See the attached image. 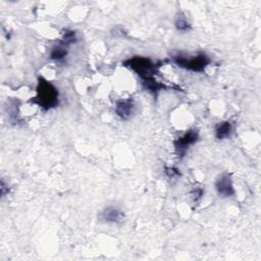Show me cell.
Returning <instances> with one entry per match:
<instances>
[{
  "mask_svg": "<svg viewBox=\"0 0 261 261\" xmlns=\"http://www.w3.org/2000/svg\"><path fill=\"white\" fill-rule=\"evenodd\" d=\"M200 139L199 132L197 128H190L182 136L176 138L173 141L174 153L176 157L181 160L186 155L191 146L195 145Z\"/></svg>",
  "mask_w": 261,
  "mask_h": 261,
  "instance_id": "cell-4",
  "label": "cell"
},
{
  "mask_svg": "<svg viewBox=\"0 0 261 261\" xmlns=\"http://www.w3.org/2000/svg\"><path fill=\"white\" fill-rule=\"evenodd\" d=\"M135 110H136V104L132 98L120 99V100H117L115 103V108H114L115 114L121 120H128L134 115Z\"/></svg>",
  "mask_w": 261,
  "mask_h": 261,
  "instance_id": "cell-7",
  "label": "cell"
},
{
  "mask_svg": "<svg viewBox=\"0 0 261 261\" xmlns=\"http://www.w3.org/2000/svg\"><path fill=\"white\" fill-rule=\"evenodd\" d=\"M232 133H233V125L229 120H223L217 123L214 128V136L217 140L229 139Z\"/></svg>",
  "mask_w": 261,
  "mask_h": 261,
  "instance_id": "cell-9",
  "label": "cell"
},
{
  "mask_svg": "<svg viewBox=\"0 0 261 261\" xmlns=\"http://www.w3.org/2000/svg\"><path fill=\"white\" fill-rule=\"evenodd\" d=\"M214 187L219 197L229 198L234 196L236 194L231 174L228 172H222L221 174H219L215 180Z\"/></svg>",
  "mask_w": 261,
  "mask_h": 261,
  "instance_id": "cell-5",
  "label": "cell"
},
{
  "mask_svg": "<svg viewBox=\"0 0 261 261\" xmlns=\"http://www.w3.org/2000/svg\"><path fill=\"white\" fill-rule=\"evenodd\" d=\"M162 64V62H154L144 56H133L122 62V66L133 70L141 79V82L154 79Z\"/></svg>",
  "mask_w": 261,
  "mask_h": 261,
  "instance_id": "cell-2",
  "label": "cell"
},
{
  "mask_svg": "<svg viewBox=\"0 0 261 261\" xmlns=\"http://www.w3.org/2000/svg\"><path fill=\"white\" fill-rule=\"evenodd\" d=\"M10 191L9 187H8V184H5L4 179H1V195L2 197H5L6 194H8Z\"/></svg>",
  "mask_w": 261,
  "mask_h": 261,
  "instance_id": "cell-14",
  "label": "cell"
},
{
  "mask_svg": "<svg viewBox=\"0 0 261 261\" xmlns=\"http://www.w3.org/2000/svg\"><path fill=\"white\" fill-rule=\"evenodd\" d=\"M99 218L106 223L121 224L125 218L124 212L116 206H107L99 214Z\"/></svg>",
  "mask_w": 261,
  "mask_h": 261,
  "instance_id": "cell-6",
  "label": "cell"
},
{
  "mask_svg": "<svg viewBox=\"0 0 261 261\" xmlns=\"http://www.w3.org/2000/svg\"><path fill=\"white\" fill-rule=\"evenodd\" d=\"M164 173L169 178H176L180 176V171L174 166H164Z\"/></svg>",
  "mask_w": 261,
  "mask_h": 261,
  "instance_id": "cell-12",
  "label": "cell"
},
{
  "mask_svg": "<svg viewBox=\"0 0 261 261\" xmlns=\"http://www.w3.org/2000/svg\"><path fill=\"white\" fill-rule=\"evenodd\" d=\"M174 27H175V29H176L178 32H181V33H187V32L191 31V29H192L191 23L188 21L187 17H186L182 13H179V14L175 17Z\"/></svg>",
  "mask_w": 261,
  "mask_h": 261,
  "instance_id": "cell-10",
  "label": "cell"
},
{
  "mask_svg": "<svg viewBox=\"0 0 261 261\" xmlns=\"http://www.w3.org/2000/svg\"><path fill=\"white\" fill-rule=\"evenodd\" d=\"M68 47L66 44L61 42L60 40L54 44L49 53V58L55 62H62L65 60L67 54H68Z\"/></svg>",
  "mask_w": 261,
  "mask_h": 261,
  "instance_id": "cell-8",
  "label": "cell"
},
{
  "mask_svg": "<svg viewBox=\"0 0 261 261\" xmlns=\"http://www.w3.org/2000/svg\"><path fill=\"white\" fill-rule=\"evenodd\" d=\"M30 102L38 105L44 111L51 110L59 105V91L51 82L43 76H39L36 87V96L30 99Z\"/></svg>",
  "mask_w": 261,
  "mask_h": 261,
  "instance_id": "cell-1",
  "label": "cell"
},
{
  "mask_svg": "<svg viewBox=\"0 0 261 261\" xmlns=\"http://www.w3.org/2000/svg\"><path fill=\"white\" fill-rule=\"evenodd\" d=\"M61 42H63L64 44H66L67 46H70L72 45L73 43H75L77 41V38H76V33L72 30H64L63 33H62V38L60 40Z\"/></svg>",
  "mask_w": 261,
  "mask_h": 261,
  "instance_id": "cell-11",
  "label": "cell"
},
{
  "mask_svg": "<svg viewBox=\"0 0 261 261\" xmlns=\"http://www.w3.org/2000/svg\"><path fill=\"white\" fill-rule=\"evenodd\" d=\"M203 192H204V191H203V189H202L201 187H197V188H195V189L191 192V194H192V196H193L195 202H198V201L202 198Z\"/></svg>",
  "mask_w": 261,
  "mask_h": 261,
  "instance_id": "cell-13",
  "label": "cell"
},
{
  "mask_svg": "<svg viewBox=\"0 0 261 261\" xmlns=\"http://www.w3.org/2000/svg\"><path fill=\"white\" fill-rule=\"evenodd\" d=\"M171 62L177 67L192 72H204L211 64V58L205 52H198L197 54H182L178 53L171 57Z\"/></svg>",
  "mask_w": 261,
  "mask_h": 261,
  "instance_id": "cell-3",
  "label": "cell"
}]
</instances>
